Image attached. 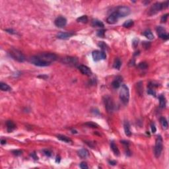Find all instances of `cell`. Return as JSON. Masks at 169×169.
Returning <instances> with one entry per match:
<instances>
[{
  "label": "cell",
  "instance_id": "4",
  "mask_svg": "<svg viewBox=\"0 0 169 169\" xmlns=\"http://www.w3.org/2000/svg\"><path fill=\"white\" fill-rule=\"evenodd\" d=\"M103 102L104 106H105V108L108 112V113L112 112L115 108V104H114L113 99L110 96L106 95L103 97Z\"/></svg>",
  "mask_w": 169,
  "mask_h": 169
},
{
  "label": "cell",
  "instance_id": "11",
  "mask_svg": "<svg viewBox=\"0 0 169 169\" xmlns=\"http://www.w3.org/2000/svg\"><path fill=\"white\" fill-rule=\"evenodd\" d=\"M54 23H55V24H56V26H58L59 28H63L67 24V20L64 17L60 16L56 19Z\"/></svg>",
  "mask_w": 169,
  "mask_h": 169
},
{
  "label": "cell",
  "instance_id": "30",
  "mask_svg": "<svg viewBox=\"0 0 169 169\" xmlns=\"http://www.w3.org/2000/svg\"><path fill=\"white\" fill-rule=\"evenodd\" d=\"M98 46H99L100 48H101L103 51H104V50H107L108 49V46L104 42H98Z\"/></svg>",
  "mask_w": 169,
  "mask_h": 169
},
{
  "label": "cell",
  "instance_id": "40",
  "mask_svg": "<svg viewBox=\"0 0 169 169\" xmlns=\"http://www.w3.org/2000/svg\"><path fill=\"white\" fill-rule=\"evenodd\" d=\"M31 156H32V157H33V158H34V159H35V160H36V159H38V157H36V154H35V153H32V154H31Z\"/></svg>",
  "mask_w": 169,
  "mask_h": 169
},
{
  "label": "cell",
  "instance_id": "23",
  "mask_svg": "<svg viewBox=\"0 0 169 169\" xmlns=\"http://www.w3.org/2000/svg\"><path fill=\"white\" fill-rule=\"evenodd\" d=\"M143 34L149 40H153V39H154V35H153V34L150 30H146L145 31L143 32Z\"/></svg>",
  "mask_w": 169,
  "mask_h": 169
},
{
  "label": "cell",
  "instance_id": "39",
  "mask_svg": "<svg viewBox=\"0 0 169 169\" xmlns=\"http://www.w3.org/2000/svg\"><path fill=\"white\" fill-rule=\"evenodd\" d=\"M13 154H14L15 155H20L22 154V151H18V150H17V151H13Z\"/></svg>",
  "mask_w": 169,
  "mask_h": 169
},
{
  "label": "cell",
  "instance_id": "3",
  "mask_svg": "<svg viewBox=\"0 0 169 169\" xmlns=\"http://www.w3.org/2000/svg\"><path fill=\"white\" fill-rule=\"evenodd\" d=\"M9 55L11 58H13L14 60H17V62H23L25 60V56L22 52L19 51V50H17L15 48H11L9 51Z\"/></svg>",
  "mask_w": 169,
  "mask_h": 169
},
{
  "label": "cell",
  "instance_id": "37",
  "mask_svg": "<svg viewBox=\"0 0 169 169\" xmlns=\"http://www.w3.org/2000/svg\"><path fill=\"white\" fill-rule=\"evenodd\" d=\"M151 131H152V133H155L157 129H156V127H155V123H153V122H152V123H151Z\"/></svg>",
  "mask_w": 169,
  "mask_h": 169
},
{
  "label": "cell",
  "instance_id": "42",
  "mask_svg": "<svg viewBox=\"0 0 169 169\" xmlns=\"http://www.w3.org/2000/svg\"><path fill=\"white\" fill-rule=\"evenodd\" d=\"M1 144H2V145H3L5 143H6V141H5V140H1Z\"/></svg>",
  "mask_w": 169,
  "mask_h": 169
},
{
  "label": "cell",
  "instance_id": "38",
  "mask_svg": "<svg viewBox=\"0 0 169 169\" xmlns=\"http://www.w3.org/2000/svg\"><path fill=\"white\" fill-rule=\"evenodd\" d=\"M147 93L153 96H155V95H156V93H155V91L153 90V89H151V88H149L148 91H147Z\"/></svg>",
  "mask_w": 169,
  "mask_h": 169
},
{
  "label": "cell",
  "instance_id": "19",
  "mask_svg": "<svg viewBox=\"0 0 169 169\" xmlns=\"http://www.w3.org/2000/svg\"><path fill=\"white\" fill-rule=\"evenodd\" d=\"M78 155L81 158H87V157L89 155V151L85 149H80L79 151H78Z\"/></svg>",
  "mask_w": 169,
  "mask_h": 169
},
{
  "label": "cell",
  "instance_id": "35",
  "mask_svg": "<svg viewBox=\"0 0 169 169\" xmlns=\"http://www.w3.org/2000/svg\"><path fill=\"white\" fill-rule=\"evenodd\" d=\"M80 167H81L82 169H87L89 168L87 165V163H85V162H82V163L80 164Z\"/></svg>",
  "mask_w": 169,
  "mask_h": 169
},
{
  "label": "cell",
  "instance_id": "34",
  "mask_svg": "<svg viewBox=\"0 0 169 169\" xmlns=\"http://www.w3.org/2000/svg\"><path fill=\"white\" fill-rule=\"evenodd\" d=\"M43 152H44V153L45 154V155H46V156L48 157H51V155H52V152H51L50 150H48V149H44V151H43Z\"/></svg>",
  "mask_w": 169,
  "mask_h": 169
},
{
  "label": "cell",
  "instance_id": "28",
  "mask_svg": "<svg viewBox=\"0 0 169 169\" xmlns=\"http://www.w3.org/2000/svg\"><path fill=\"white\" fill-rule=\"evenodd\" d=\"M78 23H87L88 22V17L87 15H83L77 19Z\"/></svg>",
  "mask_w": 169,
  "mask_h": 169
},
{
  "label": "cell",
  "instance_id": "14",
  "mask_svg": "<svg viewBox=\"0 0 169 169\" xmlns=\"http://www.w3.org/2000/svg\"><path fill=\"white\" fill-rule=\"evenodd\" d=\"M119 18L120 17L118 16V15L117 14V13L114 11L108 17L106 21H107L108 24H115Z\"/></svg>",
  "mask_w": 169,
  "mask_h": 169
},
{
  "label": "cell",
  "instance_id": "10",
  "mask_svg": "<svg viewBox=\"0 0 169 169\" xmlns=\"http://www.w3.org/2000/svg\"><path fill=\"white\" fill-rule=\"evenodd\" d=\"M157 32L159 37L163 40H167L169 38V35L166 32V29L163 26H158L157 28Z\"/></svg>",
  "mask_w": 169,
  "mask_h": 169
},
{
  "label": "cell",
  "instance_id": "21",
  "mask_svg": "<svg viewBox=\"0 0 169 169\" xmlns=\"http://www.w3.org/2000/svg\"><path fill=\"white\" fill-rule=\"evenodd\" d=\"M0 89L3 91H11V87L10 86H9L7 84L2 83V82L0 83Z\"/></svg>",
  "mask_w": 169,
  "mask_h": 169
},
{
  "label": "cell",
  "instance_id": "32",
  "mask_svg": "<svg viewBox=\"0 0 169 169\" xmlns=\"http://www.w3.org/2000/svg\"><path fill=\"white\" fill-rule=\"evenodd\" d=\"M138 67H139V69H141V70H146L147 68V67H148V66H147V64L145 63V62H141V63H140V64L138 65Z\"/></svg>",
  "mask_w": 169,
  "mask_h": 169
},
{
  "label": "cell",
  "instance_id": "25",
  "mask_svg": "<svg viewBox=\"0 0 169 169\" xmlns=\"http://www.w3.org/2000/svg\"><path fill=\"white\" fill-rule=\"evenodd\" d=\"M160 121H161V125H162V127L164 129H168V127H169V125H168V121H167V119L165 118V117H161L160 118Z\"/></svg>",
  "mask_w": 169,
  "mask_h": 169
},
{
  "label": "cell",
  "instance_id": "13",
  "mask_svg": "<svg viewBox=\"0 0 169 169\" xmlns=\"http://www.w3.org/2000/svg\"><path fill=\"white\" fill-rule=\"evenodd\" d=\"M78 69L81 72V73L85 75L91 76L92 75L91 70H90V68H88L87 66H84V65H80V66H78Z\"/></svg>",
  "mask_w": 169,
  "mask_h": 169
},
{
  "label": "cell",
  "instance_id": "41",
  "mask_svg": "<svg viewBox=\"0 0 169 169\" xmlns=\"http://www.w3.org/2000/svg\"><path fill=\"white\" fill-rule=\"evenodd\" d=\"M109 163H110V165H115L116 164V163L115 161H110Z\"/></svg>",
  "mask_w": 169,
  "mask_h": 169
},
{
  "label": "cell",
  "instance_id": "17",
  "mask_svg": "<svg viewBox=\"0 0 169 169\" xmlns=\"http://www.w3.org/2000/svg\"><path fill=\"white\" fill-rule=\"evenodd\" d=\"M123 127H124V131H125V135L127 136H131V131L130 129V125H129V122L127 121H124L123 123Z\"/></svg>",
  "mask_w": 169,
  "mask_h": 169
},
{
  "label": "cell",
  "instance_id": "12",
  "mask_svg": "<svg viewBox=\"0 0 169 169\" xmlns=\"http://www.w3.org/2000/svg\"><path fill=\"white\" fill-rule=\"evenodd\" d=\"M62 62L65 64H68L70 66H76L78 63V60L77 58L73 57H67L62 59Z\"/></svg>",
  "mask_w": 169,
  "mask_h": 169
},
{
  "label": "cell",
  "instance_id": "5",
  "mask_svg": "<svg viewBox=\"0 0 169 169\" xmlns=\"http://www.w3.org/2000/svg\"><path fill=\"white\" fill-rule=\"evenodd\" d=\"M163 139L161 135H157L156 141H155V155L157 158H159L161 155L162 151H163Z\"/></svg>",
  "mask_w": 169,
  "mask_h": 169
},
{
  "label": "cell",
  "instance_id": "29",
  "mask_svg": "<svg viewBox=\"0 0 169 169\" xmlns=\"http://www.w3.org/2000/svg\"><path fill=\"white\" fill-rule=\"evenodd\" d=\"M133 25V21L132 20H127L123 24V27H125V28H129V27H131Z\"/></svg>",
  "mask_w": 169,
  "mask_h": 169
},
{
  "label": "cell",
  "instance_id": "20",
  "mask_svg": "<svg viewBox=\"0 0 169 169\" xmlns=\"http://www.w3.org/2000/svg\"><path fill=\"white\" fill-rule=\"evenodd\" d=\"M110 147H111V149L113 151V153H114V155H116V156H119L120 151L115 143H114V142H111V143H110Z\"/></svg>",
  "mask_w": 169,
  "mask_h": 169
},
{
  "label": "cell",
  "instance_id": "15",
  "mask_svg": "<svg viewBox=\"0 0 169 169\" xmlns=\"http://www.w3.org/2000/svg\"><path fill=\"white\" fill-rule=\"evenodd\" d=\"M73 35L74 34L72 32H60L57 35V37L60 39H68Z\"/></svg>",
  "mask_w": 169,
  "mask_h": 169
},
{
  "label": "cell",
  "instance_id": "16",
  "mask_svg": "<svg viewBox=\"0 0 169 169\" xmlns=\"http://www.w3.org/2000/svg\"><path fill=\"white\" fill-rule=\"evenodd\" d=\"M121 81H122V77H120V76H118V77H117L116 78L115 80L112 82V87H113L114 89H118V88H119L120 87V85H121Z\"/></svg>",
  "mask_w": 169,
  "mask_h": 169
},
{
  "label": "cell",
  "instance_id": "1",
  "mask_svg": "<svg viewBox=\"0 0 169 169\" xmlns=\"http://www.w3.org/2000/svg\"><path fill=\"white\" fill-rule=\"evenodd\" d=\"M120 98L124 104H127L129 99V91L127 85H123L120 91Z\"/></svg>",
  "mask_w": 169,
  "mask_h": 169
},
{
  "label": "cell",
  "instance_id": "31",
  "mask_svg": "<svg viewBox=\"0 0 169 169\" xmlns=\"http://www.w3.org/2000/svg\"><path fill=\"white\" fill-rule=\"evenodd\" d=\"M85 125L88 126L89 127H93V128H97L98 125L96 124V123L92 122V121H89V122H87V123H85Z\"/></svg>",
  "mask_w": 169,
  "mask_h": 169
},
{
  "label": "cell",
  "instance_id": "9",
  "mask_svg": "<svg viewBox=\"0 0 169 169\" xmlns=\"http://www.w3.org/2000/svg\"><path fill=\"white\" fill-rule=\"evenodd\" d=\"M93 58L94 61L98 62L101 60H105L106 58V54L104 51H98V50H95L93 52L92 54Z\"/></svg>",
  "mask_w": 169,
  "mask_h": 169
},
{
  "label": "cell",
  "instance_id": "18",
  "mask_svg": "<svg viewBox=\"0 0 169 169\" xmlns=\"http://www.w3.org/2000/svg\"><path fill=\"white\" fill-rule=\"evenodd\" d=\"M7 129L8 132H11L16 128V125L12 121H7L6 122Z\"/></svg>",
  "mask_w": 169,
  "mask_h": 169
},
{
  "label": "cell",
  "instance_id": "6",
  "mask_svg": "<svg viewBox=\"0 0 169 169\" xmlns=\"http://www.w3.org/2000/svg\"><path fill=\"white\" fill-rule=\"evenodd\" d=\"M164 8V5H163V3H155L151 7V8L149 9V15L150 16H152V15H154L157 14V13H159V11H161L162 9H163Z\"/></svg>",
  "mask_w": 169,
  "mask_h": 169
},
{
  "label": "cell",
  "instance_id": "2",
  "mask_svg": "<svg viewBox=\"0 0 169 169\" xmlns=\"http://www.w3.org/2000/svg\"><path fill=\"white\" fill-rule=\"evenodd\" d=\"M36 56L40 58L41 60L49 64L57 60V56L53 53H42L36 55Z\"/></svg>",
  "mask_w": 169,
  "mask_h": 169
},
{
  "label": "cell",
  "instance_id": "33",
  "mask_svg": "<svg viewBox=\"0 0 169 169\" xmlns=\"http://www.w3.org/2000/svg\"><path fill=\"white\" fill-rule=\"evenodd\" d=\"M104 31L105 30H98L97 32V35L98 36H100V37H102V38H103L104 36Z\"/></svg>",
  "mask_w": 169,
  "mask_h": 169
},
{
  "label": "cell",
  "instance_id": "26",
  "mask_svg": "<svg viewBox=\"0 0 169 169\" xmlns=\"http://www.w3.org/2000/svg\"><path fill=\"white\" fill-rule=\"evenodd\" d=\"M58 139L61 140V141H64V142H66V143H72V139H70L69 137H68L67 136H65V135H58Z\"/></svg>",
  "mask_w": 169,
  "mask_h": 169
},
{
  "label": "cell",
  "instance_id": "24",
  "mask_svg": "<svg viewBox=\"0 0 169 169\" xmlns=\"http://www.w3.org/2000/svg\"><path fill=\"white\" fill-rule=\"evenodd\" d=\"M92 25L95 27H104V24L103 23L100 21L99 20H97V19H95V20H93L92 21Z\"/></svg>",
  "mask_w": 169,
  "mask_h": 169
},
{
  "label": "cell",
  "instance_id": "7",
  "mask_svg": "<svg viewBox=\"0 0 169 169\" xmlns=\"http://www.w3.org/2000/svg\"><path fill=\"white\" fill-rule=\"evenodd\" d=\"M119 17H125L130 14L131 10L129 7L127 6H120L116 11Z\"/></svg>",
  "mask_w": 169,
  "mask_h": 169
},
{
  "label": "cell",
  "instance_id": "27",
  "mask_svg": "<svg viewBox=\"0 0 169 169\" xmlns=\"http://www.w3.org/2000/svg\"><path fill=\"white\" fill-rule=\"evenodd\" d=\"M121 60H120L119 58H116V59L114 60V68H115V69H116V70H120V68H121Z\"/></svg>",
  "mask_w": 169,
  "mask_h": 169
},
{
  "label": "cell",
  "instance_id": "8",
  "mask_svg": "<svg viewBox=\"0 0 169 169\" xmlns=\"http://www.w3.org/2000/svg\"><path fill=\"white\" fill-rule=\"evenodd\" d=\"M30 62L33 65H34V66H39V67H46V66H48L50 65L48 63H46V62L40 60V58H38L36 56L31 57L30 58Z\"/></svg>",
  "mask_w": 169,
  "mask_h": 169
},
{
  "label": "cell",
  "instance_id": "22",
  "mask_svg": "<svg viewBox=\"0 0 169 169\" xmlns=\"http://www.w3.org/2000/svg\"><path fill=\"white\" fill-rule=\"evenodd\" d=\"M159 102H160V107L162 108H164L166 106V98H165V96L163 95L159 96Z\"/></svg>",
  "mask_w": 169,
  "mask_h": 169
},
{
  "label": "cell",
  "instance_id": "36",
  "mask_svg": "<svg viewBox=\"0 0 169 169\" xmlns=\"http://www.w3.org/2000/svg\"><path fill=\"white\" fill-rule=\"evenodd\" d=\"M168 16H169V14H166L165 15H163L162 17H161V23H165L167 21V19H168Z\"/></svg>",
  "mask_w": 169,
  "mask_h": 169
}]
</instances>
